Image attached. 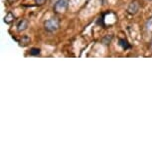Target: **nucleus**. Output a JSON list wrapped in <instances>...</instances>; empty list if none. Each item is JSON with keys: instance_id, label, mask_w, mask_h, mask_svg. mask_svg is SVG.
I'll return each instance as SVG.
<instances>
[{"instance_id": "obj_7", "label": "nucleus", "mask_w": 152, "mask_h": 152, "mask_svg": "<svg viewBox=\"0 0 152 152\" xmlns=\"http://www.w3.org/2000/svg\"><path fill=\"white\" fill-rule=\"evenodd\" d=\"M145 28H146V30H147V32H151L152 31V17L146 22Z\"/></svg>"}, {"instance_id": "obj_10", "label": "nucleus", "mask_w": 152, "mask_h": 152, "mask_svg": "<svg viewBox=\"0 0 152 152\" xmlns=\"http://www.w3.org/2000/svg\"><path fill=\"white\" fill-rule=\"evenodd\" d=\"M7 1H8V2H9V3L11 4V3H14V2H16V1H17V0H7Z\"/></svg>"}, {"instance_id": "obj_8", "label": "nucleus", "mask_w": 152, "mask_h": 152, "mask_svg": "<svg viewBox=\"0 0 152 152\" xmlns=\"http://www.w3.org/2000/svg\"><path fill=\"white\" fill-rule=\"evenodd\" d=\"M40 53H41V50H40V49H37V48L31 49V51H30V55H33V56H38Z\"/></svg>"}, {"instance_id": "obj_2", "label": "nucleus", "mask_w": 152, "mask_h": 152, "mask_svg": "<svg viewBox=\"0 0 152 152\" xmlns=\"http://www.w3.org/2000/svg\"><path fill=\"white\" fill-rule=\"evenodd\" d=\"M69 1L70 0H57V2L54 5V12L57 14L64 13L68 8Z\"/></svg>"}, {"instance_id": "obj_5", "label": "nucleus", "mask_w": 152, "mask_h": 152, "mask_svg": "<svg viewBox=\"0 0 152 152\" xmlns=\"http://www.w3.org/2000/svg\"><path fill=\"white\" fill-rule=\"evenodd\" d=\"M14 19H15V16L13 15V13L8 12L4 17V22L6 23V24H10V23H12L14 21Z\"/></svg>"}, {"instance_id": "obj_4", "label": "nucleus", "mask_w": 152, "mask_h": 152, "mask_svg": "<svg viewBox=\"0 0 152 152\" xmlns=\"http://www.w3.org/2000/svg\"><path fill=\"white\" fill-rule=\"evenodd\" d=\"M28 27V21L26 19H22L18 24H17V30L19 32H22V31H25Z\"/></svg>"}, {"instance_id": "obj_1", "label": "nucleus", "mask_w": 152, "mask_h": 152, "mask_svg": "<svg viewBox=\"0 0 152 152\" xmlns=\"http://www.w3.org/2000/svg\"><path fill=\"white\" fill-rule=\"evenodd\" d=\"M60 27V20L57 17H52L49 18L44 22V28L47 32H54Z\"/></svg>"}, {"instance_id": "obj_6", "label": "nucleus", "mask_w": 152, "mask_h": 152, "mask_svg": "<svg viewBox=\"0 0 152 152\" xmlns=\"http://www.w3.org/2000/svg\"><path fill=\"white\" fill-rule=\"evenodd\" d=\"M119 45L121 46L122 49H124V50H127V49H129L130 48V45L128 44L127 41L124 39H120L119 40Z\"/></svg>"}, {"instance_id": "obj_9", "label": "nucleus", "mask_w": 152, "mask_h": 152, "mask_svg": "<svg viewBox=\"0 0 152 152\" xmlns=\"http://www.w3.org/2000/svg\"><path fill=\"white\" fill-rule=\"evenodd\" d=\"M46 1H47V0H35V3L36 5H38V6H42V5H44L46 3Z\"/></svg>"}, {"instance_id": "obj_3", "label": "nucleus", "mask_w": 152, "mask_h": 152, "mask_svg": "<svg viewBox=\"0 0 152 152\" xmlns=\"http://www.w3.org/2000/svg\"><path fill=\"white\" fill-rule=\"evenodd\" d=\"M139 3L137 1H133L131 2V3L129 4V6H128L127 8V12L131 14V15H134V14H136L137 12H138L139 10Z\"/></svg>"}]
</instances>
